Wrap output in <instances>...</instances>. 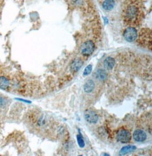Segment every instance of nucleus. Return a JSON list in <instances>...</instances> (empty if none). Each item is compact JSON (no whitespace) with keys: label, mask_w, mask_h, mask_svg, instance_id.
<instances>
[{"label":"nucleus","mask_w":152,"mask_h":156,"mask_svg":"<svg viewBox=\"0 0 152 156\" xmlns=\"http://www.w3.org/2000/svg\"><path fill=\"white\" fill-rule=\"evenodd\" d=\"M9 86V81L4 76H0V89H6Z\"/></svg>","instance_id":"obj_14"},{"label":"nucleus","mask_w":152,"mask_h":156,"mask_svg":"<svg viewBox=\"0 0 152 156\" xmlns=\"http://www.w3.org/2000/svg\"><path fill=\"white\" fill-rule=\"evenodd\" d=\"M92 65H89L88 66H87L86 68L85 69V71L83 72L84 76H87V75L90 74L92 71Z\"/></svg>","instance_id":"obj_16"},{"label":"nucleus","mask_w":152,"mask_h":156,"mask_svg":"<svg viewBox=\"0 0 152 156\" xmlns=\"http://www.w3.org/2000/svg\"><path fill=\"white\" fill-rule=\"evenodd\" d=\"M107 73L106 71L104 69H100L97 70L96 72V77L97 79L99 80H104L107 79Z\"/></svg>","instance_id":"obj_12"},{"label":"nucleus","mask_w":152,"mask_h":156,"mask_svg":"<svg viewBox=\"0 0 152 156\" xmlns=\"http://www.w3.org/2000/svg\"><path fill=\"white\" fill-rule=\"evenodd\" d=\"M137 30L133 27L129 26L124 31V37L128 42H132L134 41L137 38Z\"/></svg>","instance_id":"obj_4"},{"label":"nucleus","mask_w":152,"mask_h":156,"mask_svg":"<svg viewBox=\"0 0 152 156\" xmlns=\"http://www.w3.org/2000/svg\"><path fill=\"white\" fill-rule=\"evenodd\" d=\"M95 88V84L93 80H89L87 81L84 85V90L87 93H90L94 90Z\"/></svg>","instance_id":"obj_9"},{"label":"nucleus","mask_w":152,"mask_h":156,"mask_svg":"<svg viewBox=\"0 0 152 156\" xmlns=\"http://www.w3.org/2000/svg\"><path fill=\"white\" fill-rule=\"evenodd\" d=\"M77 141H78V144L79 145V146H80L81 148H83V147H85V142L84 139H83V137L81 136L80 134H78L77 136Z\"/></svg>","instance_id":"obj_15"},{"label":"nucleus","mask_w":152,"mask_h":156,"mask_svg":"<svg viewBox=\"0 0 152 156\" xmlns=\"http://www.w3.org/2000/svg\"><path fill=\"white\" fill-rule=\"evenodd\" d=\"M146 134L144 131L141 129H137L134 131L133 138L137 142H143L146 139Z\"/></svg>","instance_id":"obj_7"},{"label":"nucleus","mask_w":152,"mask_h":156,"mask_svg":"<svg viewBox=\"0 0 152 156\" xmlns=\"http://www.w3.org/2000/svg\"><path fill=\"white\" fill-rule=\"evenodd\" d=\"M117 139L121 143H128L131 139V134L126 129H120L117 133Z\"/></svg>","instance_id":"obj_3"},{"label":"nucleus","mask_w":152,"mask_h":156,"mask_svg":"<svg viewBox=\"0 0 152 156\" xmlns=\"http://www.w3.org/2000/svg\"><path fill=\"white\" fill-rule=\"evenodd\" d=\"M141 12L136 4H130L123 12L124 20L128 25H136L139 23L141 17Z\"/></svg>","instance_id":"obj_1"},{"label":"nucleus","mask_w":152,"mask_h":156,"mask_svg":"<svg viewBox=\"0 0 152 156\" xmlns=\"http://www.w3.org/2000/svg\"><path fill=\"white\" fill-rule=\"evenodd\" d=\"M115 65V60L112 57H108L104 61V65L105 69L108 70L112 69Z\"/></svg>","instance_id":"obj_8"},{"label":"nucleus","mask_w":152,"mask_h":156,"mask_svg":"<svg viewBox=\"0 0 152 156\" xmlns=\"http://www.w3.org/2000/svg\"><path fill=\"white\" fill-rule=\"evenodd\" d=\"M95 49L94 43L91 40L84 42L81 46V52L83 55L89 56L93 53Z\"/></svg>","instance_id":"obj_5"},{"label":"nucleus","mask_w":152,"mask_h":156,"mask_svg":"<svg viewBox=\"0 0 152 156\" xmlns=\"http://www.w3.org/2000/svg\"><path fill=\"white\" fill-rule=\"evenodd\" d=\"M115 2L113 0H105L103 3V7L107 11L112 10L115 6Z\"/></svg>","instance_id":"obj_10"},{"label":"nucleus","mask_w":152,"mask_h":156,"mask_svg":"<svg viewBox=\"0 0 152 156\" xmlns=\"http://www.w3.org/2000/svg\"><path fill=\"white\" fill-rule=\"evenodd\" d=\"M138 42L144 47L151 50V31L149 29H143L140 32Z\"/></svg>","instance_id":"obj_2"},{"label":"nucleus","mask_w":152,"mask_h":156,"mask_svg":"<svg viewBox=\"0 0 152 156\" xmlns=\"http://www.w3.org/2000/svg\"><path fill=\"white\" fill-rule=\"evenodd\" d=\"M83 65V61L80 59H77L75 61H73L71 64V68L72 71L75 72H77L79 70L81 67Z\"/></svg>","instance_id":"obj_11"},{"label":"nucleus","mask_w":152,"mask_h":156,"mask_svg":"<svg viewBox=\"0 0 152 156\" xmlns=\"http://www.w3.org/2000/svg\"><path fill=\"white\" fill-rule=\"evenodd\" d=\"M136 146H132V145H128V146H124L123 148H121V149L120 150L119 154L120 155H124L127 154V153L133 151L134 150L136 149Z\"/></svg>","instance_id":"obj_13"},{"label":"nucleus","mask_w":152,"mask_h":156,"mask_svg":"<svg viewBox=\"0 0 152 156\" xmlns=\"http://www.w3.org/2000/svg\"><path fill=\"white\" fill-rule=\"evenodd\" d=\"M86 120L89 123H95L98 121L99 117L96 113L92 109H87L85 112Z\"/></svg>","instance_id":"obj_6"},{"label":"nucleus","mask_w":152,"mask_h":156,"mask_svg":"<svg viewBox=\"0 0 152 156\" xmlns=\"http://www.w3.org/2000/svg\"><path fill=\"white\" fill-rule=\"evenodd\" d=\"M7 101L3 96H0V107H4L6 105Z\"/></svg>","instance_id":"obj_17"}]
</instances>
